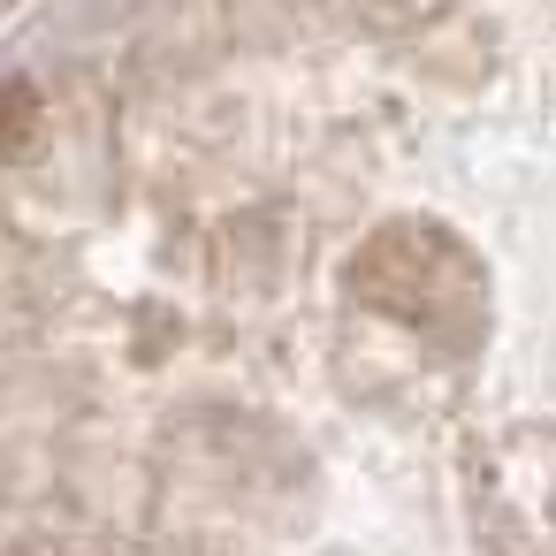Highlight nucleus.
Returning a JSON list of instances; mask_svg holds the SVG:
<instances>
[{
    "label": "nucleus",
    "mask_w": 556,
    "mask_h": 556,
    "mask_svg": "<svg viewBox=\"0 0 556 556\" xmlns=\"http://www.w3.org/2000/svg\"><path fill=\"white\" fill-rule=\"evenodd\" d=\"M358 290H366L381 313L412 320V328L472 320V313H480V267H472V252H465L457 237H442V229H419V222H404V229H389V237L366 244Z\"/></svg>",
    "instance_id": "f257e3e1"
},
{
    "label": "nucleus",
    "mask_w": 556,
    "mask_h": 556,
    "mask_svg": "<svg viewBox=\"0 0 556 556\" xmlns=\"http://www.w3.org/2000/svg\"><path fill=\"white\" fill-rule=\"evenodd\" d=\"M39 138V92L24 77H0V161H16Z\"/></svg>",
    "instance_id": "f03ea898"
}]
</instances>
